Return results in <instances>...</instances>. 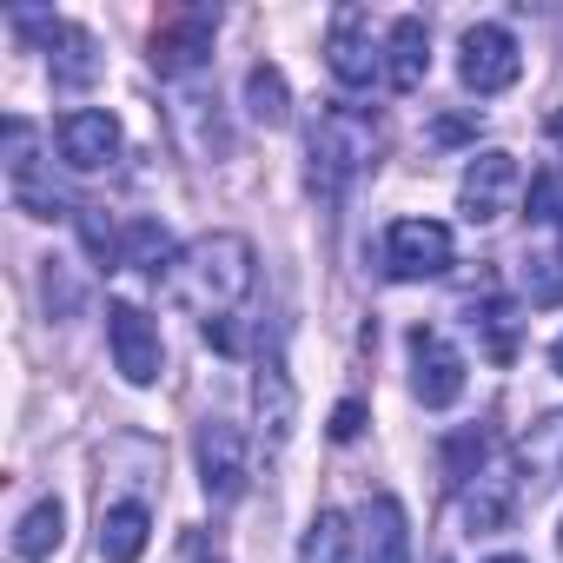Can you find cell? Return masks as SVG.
Segmentation results:
<instances>
[{
	"mask_svg": "<svg viewBox=\"0 0 563 563\" xmlns=\"http://www.w3.org/2000/svg\"><path fill=\"white\" fill-rule=\"evenodd\" d=\"M556 537H563V530H556Z\"/></svg>",
	"mask_w": 563,
	"mask_h": 563,
	"instance_id": "cell-32",
	"label": "cell"
},
{
	"mask_svg": "<svg viewBox=\"0 0 563 563\" xmlns=\"http://www.w3.org/2000/svg\"><path fill=\"white\" fill-rule=\"evenodd\" d=\"M358 431H365V405H358V398H345V405L332 411V438H339V444H352Z\"/></svg>",
	"mask_w": 563,
	"mask_h": 563,
	"instance_id": "cell-28",
	"label": "cell"
},
{
	"mask_svg": "<svg viewBox=\"0 0 563 563\" xmlns=\"http://www.w3.org/2000/svg\"><path fill=\"white\" fill-rule=\"evenodd\" d=\"M173 239H166V225L159 219H133L126 225V239H120V265H140V272H173Z\"/></svg>",
	"mask_w": 563,
	"mask_h": 563,
	"instance_id": "cell-22",
	"label": "cell"
},
{
	"mask_svg": "<svg viewBox=\"0 0 563 563\" xmlns=\"http://www.w3.org/2000/svg\"><path fill=\"white\" fill-rule=\"evenodd\" d=\"M517 325H523V319H517L510 299H497V292H490V299H471V332H484V345H490L497 365L517 358Z\"/></svg>",
	"mask_w": 563,
	"mask_h": 563,
	"instance_id": "cell-19",
	"label": "cell"
},
{
	"mask_svg": "<svg viewBox=\"0 0 563 563\" xmlns=\"http://www.w3.org/2000/svg\"><path fill=\"white\" fill-rule=\"evenodd\" d=\"M60 537H67V510H60V497H41V504L21 517V530H14V556H21V563H47V556L60 550Z\"/></svg>",
	"mask_w": 563,
	"mask_h": 563,
	"instance_id": "cell-18",
	"label": "cell"
},
{
	"mask_svg": "<svg viewBox=\"0 0 563 563\" xmlns=\"http://www.w3.org/2000/svg\"><path fill=\"white\" fill-rule=\"evenodd\" d=\"M107 345H113V365L126 385H153L159 378V325L140 312V306H113L107 312Z\"/></svg>",
	"mask_w": 563,
	"mask_h": 563,
	"instance_id": "cell-12",
	"label": "cell"
},
{
	"mask_svg": "<svg viewBox=\"0 0 563 563\" xmlns=\"http://www.w3.org/2000/svg\"><path fill=\"white\" fill-rule=\"evenodd\" d=\"M199 477H206V497L212 504H239L245 484H252V451L239 438V424L225 418H206L199 424Z\"/></svg>",
	"mask_w": 563,
	"mask_h": 563,
	"instance_id": "cell-5",
	"label": "cell"
},
{
	"mask_svg": "<svg viewBox=\"0 0 563 563\" xmlns=\"http://www.w3.org/2000/svg\"><path fill=\"white\" fill-rule=\"evenodd\" d=\"M245 113H252L258 126H286V113H292V87H286V74L258 60V67L245 74Z\"/></svg>",
	"mask_w": 563,
	"mask_h": 563,
	"instance_id": "cell-20",
	"label": "cell"
},
{
	"mask_svg": "<svg viewBox=\"0 0 563 563\" xmlns=\"http://www.w3.org/2000/svg\"><path fill=\"white\" fill-rule=\"evenodd\" d=\"M252 278H258L252 245H245L239 232H212V239H199V245H186V252L173 258L166 292H173L186 312H199V319L212 325V319H232V312L245 306Z\"/></svg>",
	"mask_w": 563,
	"mask_h": 563,
	"instance_id": "cell-1",
	"label": "cell"
},
{
	"mask_svg": "<svg viewBox=\"0 0 563 563\" xmlns=\"http://www.w3.org/2000/svg\"><path fill=\"white\" fill-rule=\"evenodd\" d=\"M464 523L471 530H504L510 523V477L484 471L477 484H464Z\"/></svg>",
	"mask_w": 563,
	"mask_h": 563,
	"instance_id": "cell-21",
	"label": "cell"
},
{
	"mask_svg": "<svg viewBox=\"0 0 563 563\" xmlns=\"http://www.w3.org/2000/svg\"><path fill=\"white\" fill-rule=\"evenodd\" d=\"M252 405H258V424H265L272 444H286V438H292V424H299V391H292V378H286V365H278V358L258 365Z\"/></svg>",
	"mask_w": 563,
	"mask_h": 563,
	"instance_id": "cell-16",
	"label": "cell"
},
{
	"mask_svg": "<svg viewBox=\"0 0 563 563\" xmlns=\"http://www.w3.org/2000/svg\"><path fill=\"white\" fill-rule=\"evenodd\" d=\"M74 219H80V232H87V252H93L100 265H120V232L100 219V206H80Z\"/></svg>",
	"mask_w": 563,
	"mask_h": 563,
	"instance_id": "cell-25",
	"label": "cell"
},
{
	"mask_svg": "<svg viewBox=\"0 0 563 563\" xmlns=\"http://www.w3.org/2000/svg\"><path fill=\"white\" fill-rule=\"evenodd\" d=\"M424 74H431V27L418 14H398L391 21V41H385V80L398 93H418Z\"/></svg>",
	"mask_w": 563,
	"mask_h": 563,
	"instance_id": "cell-14",
	"label": "cell"
},
{
	"mask_svg": "<svg viewBox=\"0 0 563 563\" xmlns=\"http://www.w3.org/2000/svg\"><path fill=\"white\" fill-rule=\"evenodd\" d=\"M146 537H153L146 504H113V510H100V556H107V563H140V556H146Z\"/></svg>",
	"mask_w": 563,
	"mask_h": 563,
	"instance_id": "cell-17",
	"label": "cell"
},
{
	"mask_svg": "<svg viewBox=\"0 0 563 563\" xmlns=\"http://www.w3.org/2000/svg\"><path fill=\"white\" fill-rule=\"evenodd\" d=\"M490 563H523V556H490Z\"/></svg>",
	"mask_w": 563,
	"mask_h": 563,
	"instance_id": "cell-31",
	"label": "cell"
},
{
	"mask_svg": "<svg viewBox=\"0 0 563 563\" xmlns=\"http://www.w3.org/2000/svg\"><path fill=\"white\" fill-rule=\"evenodd\" d=\"M556 258H523V292L530 306H556L563 299V272H550Z\"/></svg>",
	"mask_w": 563,
	"mask_h": 563,
	"instance_id": "cell-26",
	"label": "cell"
},
{
	"mask_svg": "<svg viewBox=\"0 0 563 563\" xmlns=\"http://www.w3.org/2000/svg\"><path fill=\"white\" fill-rule=\"evenodd\" d=\"M550 365H556V372H563V339H556V345H550Z\"/></svg>",
	"mask_w": 563,
	"mask_h": 563,
	"instance_id": "cell-30",
	"label": "cell"
},
{
	"mask_svg": "<svg viewBox=\"0 0 563 563\" xmlns=\"http://www.w3.org/2000/svg\"><path fill=\"white\" fill-rule=\"evenodd\" d=\"M530 219H563V186H556L550 173L530 186Z\"/></svg>",
	"mask_w": 563,
	"mask_h": 563,
	"instance_id": "cell-27",
	"label": "cell"
},
{
	"mask_svg": "<svg viewBox=\"0 0 563 563\" xmlns=\"http://www.w3.org/2000/svg\"><path fill=\"white\" fill-rule=\"evenodd\" d=\"M306 153H312V192L339 199L378 159V120L365 107H325L306 133Z\"/></svg>",
	"mask_w": 563,
	"mask_h": 563,
	"instance_id": "cell-2",
	"label": "cell"
},
{
	"mask_svg": "<svg viewBox=\"0 0 563 563\" xmlns=\"http://www.w3.org/2000/svg\"><path fill=\"white\" fill-rule=\"evenodd\" d=\"M14 27H21V34H47V54H54V80H60V87H87V80L100 74V54H93V41H87L80 27L41 21V14H14Z\"/></svg>",
	"mask_w": 563,
	"mask_h": 563,
	"instance_id": "cell-13",
	"label": "cell"
},
{
	"mask_svg": "<svg viewBox=\"0 0 563 563\" xmlns=\"http://www.w3.org/2000/svg\"><path fill=\"white\" fill-rule=\"evenodd\" d=\"M550 140H556V146H563V107H556V113H550Z\"/></svg>",
	"mask_w": 563,
	"mask_h": 563,
	"instance_id": "cell-29",
	"label": "cell"
},
{
	"mask_svg": "<svg viewBox=\"0 0 563 563\" xmlns=\"http://www.w3.org/2000/svg\"><path fill=\"white\" fill-rule=\"evenodd\" d=\"M325 67L339 87H372L385 74V54L372 47L365 34V8H339L332 14V34H325Z\"/></svg>",
	"mask_w": 563,
	"mask_h": 563,
	"instance_id": "cell-10",
	"label": "cell"
},
{
	"mask_svg": "<svg viewBox=\"0 0 563 563\" xmlns=\"http://www.w3.org/2000/svg\"><path fill=\"white\" fill-rule=\"evenodd\" d=\"M358 543H365V563H411L405 504H398V497H372L365 517H358Z\"/></svg>",
	"mask_w": 563,
	"mask_h": 563,
	"instance_id": "cell-15",
	"label": "cell"
},
{
	"mask_svg": "<svg viewBox=\"0 0 563 563\" xmlns=\"http://www.w3.org/2000/svg\"><path fill=\"white\" fill-rule=\"evenodd\" d=\"M484 451H490V438H484V431H457V438L444 444V471H451V484H471V477H477V464H484Z\"/></svg>",
	"mask_w": 563,
	"mask_h": 563,
	"instance_id": "cell-24",
	"label": "cell"
},
{
	"mask_svg": "<svg viewBox=\"0 0 563 563\" xmlns=\"http://www.w3.org/2000/svg\"><path fill=\"white\" fill-rule=\"evenodd\" d=\"M8 192H14V199H21V212H34V219H60V212H67L60 186H47V179H41L34 126H27L21 113L8 120Z\"/></svg>",
	"mask_w": 563,
	"mask_h": 563,
	"instance_id": "cell-11",
	"label": "cell"
},
{
	"mask_svg": "<svg viewBox=\"0 0 563 563\" xmlns=\"http://www.w3.org/2000/svg\"><path fill=\"white\" fill-rule=\"evenodd\" d=\"M212 34H219V14L212 8H166L159 27H153V67L159 74H192L212 60Z\"/></svg>",
	"mask_w": 563,
	"mask_h": 563,
	"instance_id": "cell-4",
	"label": "cell"
},
{
	"mask_svg": "<svg viewBox=\"0 0 563 563\" xmlns=\"http://www.w3.org/2000/svg\"><path fill=\"white\" fill-rule=\"evenodd\" d=\"M405 345H411V391H418V405L424 411L457 405L464 398V352L444 345V332H431V325H411Z\"/></svg>",
	"mask_w": 563,
	"mask_h": 563,
	"instance_id": "cell-3",
	"label": "cell"
},
{
	"mask_svg": "<svg viewBox=\"0 0 563 563\" xmlns=\"http://www.w3.org/2000/svg\"><path fill=\"white\" fill-rule=\"evenodd\" d=\"M457 74L471 93H504L517 74H523V54H517V34L497 27V21H477L464 34V54H457Z\"/></svg>",
	"mask_w": 563,
	"mask_h": 563,
	"instance_id": "cell-6",
	"label": "cell"
},
{
	"mask_svg": "<svg viewBox=\"0 0 563 563\" xmlns=\"http://www.w3.org/2000/svg\"><path fill=\"white\" fill-rule=\"evenodd\" d=\"M385 265H391V278H438V272H451V225L398 219L385 232Z\"/></svg>",
	"mask_w": 563,
	"mask_h": 563,
	"instance_id": "cell-8",
	"label": "cell"
},
{
	"mask_svg": "<svg viewBox=\"0 0 563 563\" xmlns=\"http://www.w3.org/2000/svg\"><path fill=\"white\" fill-rule=\"evenodd\" d=\"M523 192V166L510 159V153H477L471 166H464V186H457V206H464V219L471 225H490V219H504L510 212V199Z\"/></svg>",
	"mask_w": 563,
	"mask_h": 563,
	"instance_id": "cell-7",
	"label": "cell"
},
{
	"mask_svg": "<svg viewBox=\"0 0 563 563\" xmlns=\"http://www.w3.org/2000/svg\"><path fill=\"white\" fill-rule=\"evenodd\" d=\"M352 556V523L339 510H319L312 530L299 537V563H345Z\"/></svg>",
	"mask_w": 563,
	"mask_h": 563,
	"instance_id": "cell-23",
	"label": "cell"
},
{
	"mask_svg": "<svg viewBox=\"0 0 563 563\" xmlns=\"http://www.w3.org/2000/svg\"><path fill=\"white\" fill-rule=\"evenodd\" d=\"M54 140H60V159H67L74 173H100V166L120 159V120H113L107 107H74V113H60Z\"/></svg>",
	"mask_w": 563,
	"mask_h": 563,
	"instance_id": "cell-9",
	"label": "cell"
}]
</instances>
